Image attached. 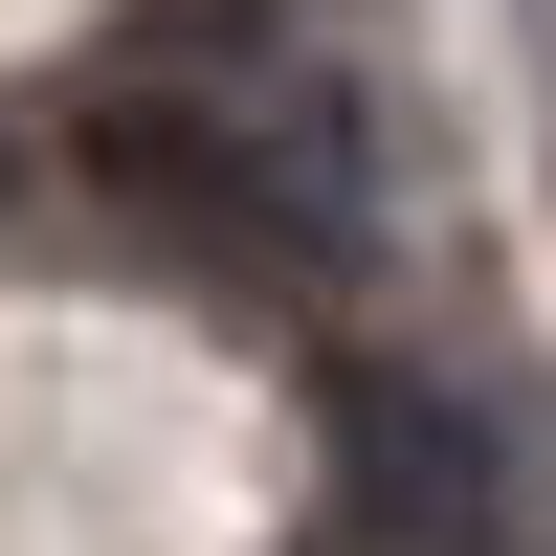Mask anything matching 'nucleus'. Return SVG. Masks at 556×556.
<instances>
[{"label":"nucleus","mask_w":556,"mask_h":556,"mask_svg":"<svg viewBox=\"0 0 556 556\" xmlns=\"http://www.w3.org/2000/svg\"><path fill=\"white\" fill-rule=\"evenodd\" d=\"M334 468H356V534L379 556H534L513 424H490L468 379H334Z\"/></svg>","instance_id":"1"}]
</instances>
